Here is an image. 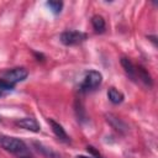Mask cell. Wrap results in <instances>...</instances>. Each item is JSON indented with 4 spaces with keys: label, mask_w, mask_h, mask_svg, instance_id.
<instances>
[{
    "label": "cell",
    "mask_w": 158,
    "mask_h": 158,
    "mask_svg": "<svg viewBox=\"0 0 158 158\" xmlns=\"http://www.w3.org/2000/svg\"><path fill=\"white\" fill-rule=\"evenodd\" d=\"M0 96H1V93H0Z\"/></svg>",
    "instance_id": "cell-19"
},
{
    "label": "cell",
    "mask_w": 158,
    "mask_h": 158,
    "mask_svg": "<svg viewBox=\"0 0 158 158\" xmlns=\"http://www.w3.org/2000/svg\"><path fill=\"white\" fill-rule=\"evenodd\" d=\"M107 98H109V100H110L112 104L117 105V104L122 102V100H123V94H122L121 91H118L116 88H110V89L107 90Z\"/></svg>",
    "instance_id": "cell-12"
},
{
    "label": "cell",
    "mask_w": 158,
    "mask_h": 158,
    "mask_svg": "<svg viewBox=\"0 0 158 158\" xmlns=\"http://www.w3.org/2000/svg\"><path fill=\"white\" fill-rule=\"evenodd\" d=\"M86 151L93 156V158H104V157L99 153V151H96L95 147H93V146H88V147H86Z\"/></svg>",
    "instance_id": "cell-16"
},
{
    "label": "cell",
    "mask_w": 158,
    "mask_h": 158,
    "mask_svg": "<svg viewBox=\"0 0 158 158\" xmlns=\"http://www.w3.org/2000/svg\"><path fill=\"white\" fill-rule=\"evenodd\" d=\"M121 65L122 68L125 69L126 74L132 79V80H136L137 79V75H136V65L126 57H122L121 58Z\"/></svg>",
    "instance_id": "cell-9"
},
{
    "label": "cell",
    "mask_w": 158,
    "mask_h": 158,
    "mask_svg": "<svg viewBox=\"0 0 158 158\" xmlns=\"http://www.w3.org/2000/svg\"><path fill=\"white\" fill-rule=\"evenodd\" d=\"M48 123L51 125V128H52L53 133H54L60 141L69 142V136L67 135V132L64 131V128L62 127V125H59L58 122H56L53 118H48Z\"/></svg>",
    "instance_id": "cell-7"
},
{
    "label": "cell",
    "mask_w": 158,
    "mask_h": 158,
    "mask_svg": "<svg viewBox=\"0 0 158 158\" xmlns=\"http://www.w3.org/2000/svg\"><path fill=\"white\" fill-rule=\"evenodd\" d=\"M86 33L80 31H64L60 35V42L65 46H75L86 40Z\"/></svg>",
    "instance_id": "cell-3"
},
{
    "label": "cell",
    "mask_w": 158,
    "mask_h": 158,
    "mask_svg": "<svg viewBox=\"0 0 158 158\" xmlns=\"http://www.w3.org/2000/svg\"><path fill=\"white\" fill-rule=\"evenodd\" d=\"M75 114H77V117H78V121L80 122H84L86 121V114H85V110H84V106L80 101L77 100L75 102Z\"/></svg>",
    "instance_id": "cell-13"
},
{
    "label": "cell",
    "mask_w": 158,
    "mask_h": 158,
    "mask_svg": "<svg viewBox=\"0 0 158 158\" xmlns=\"http://www.w3.org/2000/svg\"><path fill=\"white\" fill-rule=\"evenodd\" d=\"M102 81V75L98 70H89L80 85V91H89L96 89Z\"/></svg>",
    "instance_id": "cell-2"
},
{
    "label": "cell",
    "mask_w": 158,
    "mask_h": 158,
    "mask_svg": "<svg viewBox=\"0 0 158 158\" xmlns=\"http://www.w3.org/2000/svg\"><path fill=\"white\" fill-rule=\"evenodd\" d=\"M105 117H106V121L110 123V126H111L112 128H115L118 133L125 135V133L128 131V126L126 125V122H123L121 118H118V117L115 116L114 114H106Z\"/></svg>",
    "instance_id": "cell-5"
},
{
    "label": "cell",
    "mask_w": 158,
    "mask_h": 158,
    "mask_svg": "<svg viewBox=\"0 0 158 158\" xmlns=\"http://www.w3.org/2000/svg\"><path fill=\"white\" fill-rule=\"evenodd\" d=\"M27 75H28V72L25 68H12L4 74V79H6L10 83L16 85V83L25 80L27 78Z\"/></svg>",
    "instance_id": "cell-4"
},
{
    "label": "cell",
    "mask_w": 158,
    "mask_h": 158,
    "mask_svg": "<svg viewBox=\"0 0 158 158\" xmlns=\"http://www.w3.org/2000/svg\"><path fill=\"white\" fill-rule=\"evenodd\" d=\"M14 89H15V84L10 83L4 78H0V90H14Z\"/></svg>",
    "instance_id": "cell-15"
},
{
    "label": "cell",
    "mask_w": 158,
    "mask_h": 158,
    "mask_svg": "<svg viewBox=\"0 0 158 158\" xmlns=\"http://www.w3.org/2000/svg\"><path fill=\"white\" fill-rule=\"evenodd\" d=\"M77 158H93V157H84V156H78Z\"/></svg>",
    "instance_id": "cell-17"
},
{
    "label": "cell",
    "mask_w": 158,
    "mask_h": 158,
    "mask_svg": "<svg viewBox=\"0 0 158 158\" xmlns=\"http://www.w3.org/2000/svg\"><path fill=\"white\" fill-rule=\"evenodd\" d=\"M32 144L36 148V151L40 152L46 158H60V156L57 152H54L51 147H47V146H44V144H42L40 142H32Z\"/></svg>",
    "instance_id": "cell-8"
},
{
    "label": "cell",
    "mask_w": 158,
    "mask_h": 158,
    "mask_svg": "<svg viewBox=\"0 0 158 158\" xmlns=\"http://www.w3.org/2000/svg\"><path fill=\"white\" fill-rule=\"evenodd\" d=\"M46 5L51 9V11L53 12V14H59L60 12V10H62V7H63V2L62 1H47L46 2Z\"/></svg>",
    "instance_id": "cell-14"
},
{
    "label": "cell",
    "mask_w": 158,
    "mask_h": 158,
    "mask_svg": "<svg viewBox=\"0 0 158 158\" xmlns=\"http://www.w3.org/2000/svg\"><path fill=\"white\" fill-rule=\"evenodd\" d=\"M0 121H1V117H0Z\"/></svg>",
    "instance_id": "cell-18"
},
{
    "label": "cell",
    "mask_w": 158,
    "mask_h": 158,
    "mask_svg": "<svg viewBox=\"0 0 158 158\" xmlns=\"http://www.w3.org/2000/svg\"><path fill=\"white\" fill-rule=\"evenodd\" d=\"M15 125L19 126V127H21V128L32 131V132H38L41 130V126L38 123V121L36 118H33V117H23V118L16 120L15 121Z\"/></svg>",
    "instance_id": "cell-6"
},
{
    "label": "cell",
    "mask_w": 158,
    "mask_h": 158,
    "mask_svg": "<svg viewBox=\"0 0 158 158\" xmlns=\"http://www.w3.org/2000/svg\"><path fill=\"white\" fill-rule=\"evenodd\" d=\"M136 75H137V78H139L146 85H148V86H152V85H153V81H152V78H151L149 73H148L142 65L136 67Z\"/></svg>",
    "instance_id": "cell-10"
},
{
    "label": "cell",
    "mask_w": 158,
    "mask_h": 158,
    "mask_svg": "<svg viewBox=\"0 0 158 158\" xmlns=\"http://www.w3.org/2000/svg\"><path fill=\"white\" fill-rule=\"evenodd\" d=\"M91 25H93L95 32H98V33H102V32L105 31V28H106L105 20H104V17L100 16V15H94V16L91 17Z\"/></svg>",
    "instance_id": "cell-11"
},
{
    "label": "cell",
    "mask_w": 158,
    "mask_h": 158,
    "mask_svg": "<svg viewBox=\"0 0 158 158\" xmlns=\"http://www.w3.org/2000/svg\"><path fill=\"white\" fill-rule=\"evenodd\" d=\"M0 146L5 151L17 156V158H31L27 146L20 138L10 137V136H0Z\"/></svg>",
    "instance_id": "cell-1"
}]
</instances>
